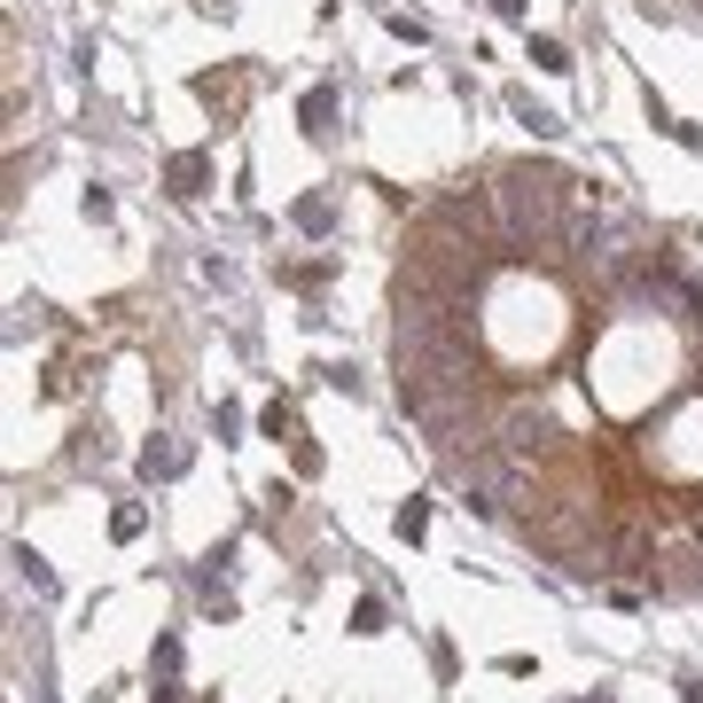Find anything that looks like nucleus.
Here are the masks:
<instances>
[{
    "label": "nucleus",
    "instance_id": "nucleus-1",
    "mask_svg": "<svg viewBox=\"0 0 703 703\" xmlns=\"http://www.w3.org/2000/svg\"><path fill=\"white\" fill-rule=\"evenodd\" d=\"M391 399L437 485L555 578L703 594V274L602 181L493 156L407 219Z\"/></svg>",
    "mask_w": 703,
    "mask_h": 703
},
{
    "label": "nucleus",
    "instance_id": "nucleus-2",
    "mask_svg": "<svg viewBox=\"0 0 703 703\" xmlns=\"http://www.w3.org/2000/svg\"><path fill=\"white\" fill-rule=\"evenodd\" d=\"M649 9H657V0H649ZM664 9H672V17H688V24H703V0H664Z\"/></svg>",
    "mask_w": 703,
    "mask_h": 703
}]
</instances>
